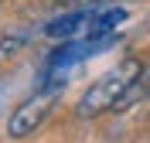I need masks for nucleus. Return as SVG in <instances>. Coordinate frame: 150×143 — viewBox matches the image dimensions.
Masks as SVG:
<instances>
[{
  "instance_id": "obj_1",
  "label": "nucleus",
  "mask_w": 150,
  "mask_h": 143,
  "mask_svg": "<svg viewBox=\"0 0 150 143\" xmlns=\"http://www.w3.org/2000/svg\"><path fill=\"white\" fill-rule=\"evenodd\" d=\"M143 72V61L140 58H126L120 61L116 68H109L106 75H99L92 85L82 92L75 113L82 119H92V116H103V113H116V106L123 102V95L130 92V85L137 82V75Z\"/></svg>"
},
{
  "instance_id": "obj_2",
  "label": "nucleus",
  "mask_w": 150,
  "mask_h": 143,
  "mask_svg": "<svg viewBox=\"0 0 150 143\" xmlns=\"http://www.w3.org/2000/svg\"><path fill=\"white\" fill-rule=\"evenodd\" d=\"M62 89L65 85H51V89H45V92H34L31 99H24V102L10 113V119H7V136L10 140H24V136H31L34 130H41V123L51 116L55 102L62 99Z\"/></svg>"
},
{
  "instance_id": "obj_3",
  "label": "nucleus",
  "mask_w": 150,
  "mask_h": 143,
  "mask_svg": "<svg viewBox=\"0 0 150 143\" xmlns=\"http://www.w3.org/2000/svg\"><path fill=\"white\" fill-rule=\"evenodd\" d=\"M99 10H103V4H92V7H75V10H68V14H62V17H55V20L45 27V34H48V38H62V41L85 38V34H89V27H92V20L99 17Z\"/></svg>"
},
{
  "instance_id": "obj_4",
  "label": "nucleus",
  "mask_w": 150,
  "mask_h": 143,
  "mask_svg": "<svg viewBox=\"0 0 150 143\" xmlns=\"http://www.w3.org/2000/svg\"><path fill=\"white\" fill-rule=\"evenodd\" d=\"M34 38L24 24H17V27H7L4 34H0V61H7V58H14V55H21L24 48H28V41Z\"/></svg>"
},
{
  "instance_id": "obj_5",
  "label": "nucleus",
  "mask_w": 150,
  "mask_h": 143,
  "mask_svg": "<svg viewBox=\"0 0 150 143\" xmlns=\"http://www.w3.org/2000/svg\"><path fill=\"white\" fill-rule=\"evenodd\" d=\"M150 99V61L143 65V72L137 75V82L130 85V92L123 95V102L116 106V113H126V109H133V106H140Z\"/></svg>"
},
{
  "instance_id": "obj_6",
  "label": "nucleus",
  "mask_w": 150,
  "mask_h": 143,
  "mask_svg": "<svg viewBox=\"0 0 150 143\" xmlns=\"http://www.w3.org/2000/svg\"><path fill=\"white\" fill-rule=\"evenodd\" d=\"M72 4H79V7H92V4H109V0H72Z\"/></svg>"
}]
</instances>
